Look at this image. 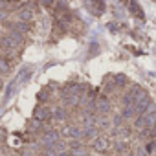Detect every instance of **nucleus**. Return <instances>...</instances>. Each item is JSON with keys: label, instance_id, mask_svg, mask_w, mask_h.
<instances>
[{"label": "nucleus", "instance_id": "nucleus-6", "mask_svg": "<svg viewBox=\"0 0 156 156\" xmlns=\"http://www.w3.org/2000/svg\"><path fill=\"white\" fill-rule=\"evenodd\" d=\"M94 147H96V151H99V152H101V151H105V149L108 147V143H107V140H105V138H98V140H96V143H94Z\"/></svg>", "mask_w": 156, "mask_h": 156}, {"label": "nucleus", "instance_id": "nucleus-13", "mask_svg": "<svg viewBox=\"0 0 156 156\" xmlns=\"http://www.w3.org/2000/svg\"><path fill=\"white\" fill-rule=\"evenodd\" d=\"M132 8H134V11H136V15H138V17H143V13L140 11V8H138V4H132Z\"/></svg>", "mask_w": 156, "mask_h": 156}, {"label": "nucleus", "instance_id": "nucleus-7", "mask_svg": "<svg viewBox=\"0 0 156 156\" xmlns=\"http://www.w3.org/2000/svg\"><path fill=\"white\" fill-rule=\"evenodd\" d=\"M13 31H17V33H20V35H22V33H26V31H28V24L22 20V22H19V24H15V26H13Z\"/></svg>", "mask_w": 156, "mask_h": 156}, {"label": "nucleus", "instance_id": "nucleus-1", "mask_svg": "<svg viewBox=\"0 0 156 156\" xmlns=\"http://www.w3.org/2000/svg\"><path fill=\"white\" fill-rule=\"evenodd\" d=\"M22 44V35L20 33H17V31H13L11 35H8V37H4V41H2V46H4V50H8V48H17V46H20Z\"/></svg>", "mask_w": 156, "mask_h": 156}, {"label": "nucleus", "instance_id": "nucleus-8", "mask_svg": "<svg viewBox=\"0 0 156 156\" xmlns=\"http://www.w3.org/2000/svg\"><path fill=\"white\" fill-rule=\"evenodd\" d=\"M88 152H87V149H83V147H77V149H73L72 151V156H87Z\"/></svg>", "mask_w": 156, "mask_h": 156}, {"label": "nucleus", "instance_id": "nucleus-3", "mask_svg": "<svg viewBox=\"0 0 156 156\" xmlns=\"http://www.w3.org/2000/svg\"><path fill=\"white\" fill-rule=\"evenodd\" d=\"M96 110L101 112V114L108 112V110H110V103H108V99H107V98H98V101H96Z\"/></svg>", "mask_w": 156, "mask_h": 156}, {"label": "nucleus", "instance_id": "nucleus-2", "mask_svg": "<svg viewBox=\"0 0 156 156\" xmlns=\"http://www.w3.org/2000/svg\"><path fill=\"white\" fill-rule=\"evenodd\" d=\"M42 141H44V147H46V149H48V147H55V145L59 143V134H57V132H46L44 138H42Z\"/></svg>", "mask_w": 156, "mask_h": 156}, {"label": "nucleus", "instance_id": "nucleus-11", "mask_svg": "<svg viewBox=\"0 0 156 156\" xmlns=\"http://www.w3.org/2000/svg\"><path fill=\"white\" fill-rule=\"evenodd\" d=\"M31 15H33V13H31V9H22V11H20V17H22L24 20L31 19Z\"/></svg>", "mask_w": 156, "mask_h": 156}, {"label": "nucleus", "instance_id": "nucleus-9", "mask_svg": "<svg viewBox=\"0 0 156 156\" xmlns=\"http://www.w3.org/2000/svg\"><path fill=\"white\" fill-rule=\"evenodd\" d=\"M42 154H44V156H61V154H59V152H57L53 147H48V149H44V151H42Z\"/></svg>", "mask_w": 156, "mask_h": 156}, {"label": "nucleus", "instance_id": "nucleus-14", "mask_svg": "<svg viewBox=\"0 0 156 156\" xmlns=\"http://www.w3.org/2000/svg\"><path fill=\"white\" fill-rule=\"evenodd\" d=\"M127 156H130V154H127Z\"/></svg>", "mask_w": 156, "mask_h": 156}, {"label": "nucleus", "instance_id": "nucleus-4", "mask_svg": "<svg viewBox=\"0 0 156 156\" xmlns=\"http://www.w3.org/2000/svg\"><path fill=\"white\" fill-rule=\"evenodd\" d=\"M51 114H50V110L48 108H42V107H39L37 110H35V118H37V121H44V119H48Z\"/></svg>", "mask_w": 156, "mask_h": 156}, {"label": "nucleus", "instance_id": "nucleus-5", "mask_svg": "<svg viewBox=\"0 0 156 156\" xmlns=\"http://www.w3.org/2000/svg\"><path fill=\"white\" fill-rule=\"evenodd\" d=\"M64 134H66V136H75V138H79V136L83 134V130L77 129V127H73V125H70V127L64 129Z\"/></svg>", "mask_w": 156, "mask_h": 156}, {"label": "nucleus", "instance_id": "nucleus-10", "mask_svg": "<svg viewBox=\"0 0 156 156\" xmlns=\"http://www.w3.org/2000/svg\"><path fill=\"white\" fill-rule=\"evenodd\" d=\"M53 118H55V119H59V121H61V119H64V110H62V108L53 110Z\"/></svg>", "mask_w": 156, "mask_h": 156}, {"label": "nucleus", "instance_id": "nucleus-12", "mask_svg": "<svg viewBox=\"0 0 156 156\" xmlns=\"http://www.w3.org/2000/svg\"><path fill=\"white\" fill-rule=\"evenodd\" d=\"M0 66H2V73H8L9 68H8V61H6L4 57H2V61H0Z\"/></svg>", "mask_w": 156, "mask_h": 156}]
</instances>
